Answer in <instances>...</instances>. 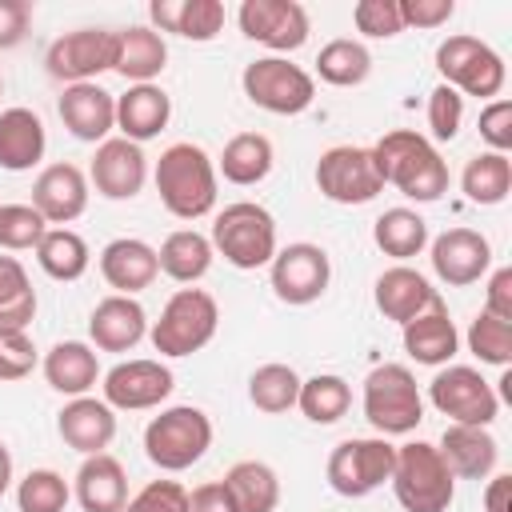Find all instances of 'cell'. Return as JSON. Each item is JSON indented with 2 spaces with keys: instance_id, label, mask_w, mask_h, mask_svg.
<instances>
[{
  "instance_id": "10",
  "label": "cell",
  "mask_w": 512,
  "mask_h": 512,
  "mask_svg": "<svg viewBox=\"0 0 512 512\" xmlns=\"http://www.w3.org/2000/svg\"><path fill=\"white\" fill-rule=\"evenodd\" d=\"M244 96L272 116H300L316 100V80L288 56H260L244 64Z\"/></svg>"
},
{
  "instance_id": "53",
  "label": "cell",
  "mask_w": 512,
  "mask_h": 512,
  "mask_svg": "<svg viewBox=\"0 0 512 512\" xmlns=\"http://www.w3.org/2000/svg\"><path fill=\"white\" fill-rule=\"evenodd\" d=\"M484 312L512 324V268H496L484 288Z\"/></svg>"
},
{
  "instance_id": "47",
  "label": "cell",
  "mask_w": 512,
  "mask_h": 512,
  "mask_svg": "<svg viewBox=\"0 0 512 512\" xmlns=\"http://www.w3.org/2000/svg\"><path fill=\"white\" fill-rule=\"evenodd\" d=\"M460 124H464V96L448 84H436L428 92V132H432V140H456Z\"/></svg>"
},
{
  "instance_id": "35",
  "label": "cell",
  "mask_w": 512,
  "mask_h": 512,
  "mask_svg": "<svg viewBox=\"0 0 512 512\" xmlns=\"http://www.w3.org/2000/svg\"><path fill=\"white\" fill-rule=\"evenodd\" d=\"M224 484L240 512H276L280 504V476L264 460H236L224 472Z\"/></svg>"
},
{
  "instance_id": "6",
  "label": "cell",
  "mask_w": 512,
  "mask_h": 512,
  "mask_svg": "<svg viewBox=\"0 0 512 512\" xmlns=\"http://www.w3.org/2000/svg\"><path fill=\"white\" fill-rule=\"evenodd\" d=\"M364 420L380 436H408L424 420V396L408 364H376L364 376Z\"/></svg>"
},
{
  "instance_id": "49",
  "label": "cell",
  "mask_w": 512,
  "mask_h": 512,
  "mask_svg": "<svg viewBox=\"0 0 512 512\" xmlns=\"http://www.w3.org/2000/svg\"><path fill=\"white\" fill-rule=\"evenodd\" d=\"M124 512H188V492L176 480H148L136 496H128Z\"/></svg>"
},
{
  "instance_id": "28",
  "label": "cell",
  "mask_w": 512,
  "mask_h": 512,
  "mask_svg": "<svg viewBox=\"0 0 512 512\" xmlns=\"http://www.w3.org/2000/svg\"><path fill=\"white\" fill-rule=\"evenodd\" d=\"M148 16L156 32H172L196 44H208L224 28V4L220 0H152Z\"/></svg>"
},
{
  "instance_id": "46",
  "label": "cell",
  "mask_w": 512,
  "mask_h": 512,
  "mask_svg": "<svg viewBox=\"0 0 512 512\" xmlns=\"http://www.w3.org/2000/svg\"><path fill=\"white\" fill-rule=\"evenodd\" d=\"M352 24H356V32H364V36H372V40H392V36L404 32L400 4H396V0H356Z\"/></svg>"
},
{
  "instance_id": "13",
  "label": "cell",
  "mask_w": 512,
  "mask_h": 512,
  "mask_svg": "<svg viewBox=\"0 0 512 512\" xmlns=\"http://www.w3.org/2000/svg\"><path fill=\"white\" fill-rule=\"evenodd\" d=\"M44 68L52 80L68 84H96L100 72L116 68V32L108 28H76L48 44Z\"/></svg>"
},
{
  "instance_id": "14",
  "label": "cell",
  "mask_w": 512,
  "mask_h": 512,
  "mask_svg": "<svg viewBox=\"0 0 512 512\" xmlns=\"http://www.w3.org/2000/svg\"><path fill=\"white\" fill-rule=\"evenodd\" d=\"M268 280H272V292L276 300L284 304H312L328 292V280H332V260L320 244H308V240H296L288 248H276L272 264H268Z\"/></svg>"
},
{
  "instance_id": "52",
  "label": "cell",
  "mask_w": 512,
  "mask_h": 512,
  "mask_svg": "<svg viewBox=\"0 0 512 512\" xmlns=\"http://www.w3.org/2000/svg\"><path fill=\"white\" fill-rule=\"evenodd\" d=\"M32 4L28 0H0V48H16L28 36Z\"/></svg>"
},
{
  "instance_id": "57",
  "label": "cell",
  "mask_w": 512,
  "mask_h": 512,
  "mask_svg": "<svg viewBox=\"0 0 512 512\" xmlns=\"http://www.w3.org/2000/svg\"><path fill=\"white\" fill-rule=\"evenodd\" d=\"M0 96H4V76H0Z\"/></svg>"
},
{
  "instance_id": "5",
  "label": "cell",
  "mask_w": 512,
  "mask_h": 512,
  "mask_svg": "<svg viewBox=\"0 0 512 512\" xmlns=\"http://www.w3.org/2000/svg\"><path fill=\"white\" fill-rule=\"evenodd\" d=\"M212 448V420L192 404H172L144 428V456L160 472H184Z\"/></svg>"
},
{
  "instance_id": "11",
  "label": "cell",
  "mask_w": 512,
  "mask_h": 512,
  "mask_svg": "<svg viewBox=\"0 0 512 512\" xmlns=\"http://www.w3.org/2000/svg\"><path fill=\"white\" fill-rule=\"evenodd\" d=\"M428 400L440 416H448L452 424H476L488 428L500 412V396L496 388L468 364H448L432 376L428 384Z\"/></svg>"
},
{
  "instance_id": "54",
  "label": "cell",
  "mask_w": 512,
  "mask_h": 512,
  "mask_svg": "<svg viewBox=\"0 0 512 512\" xmlns=\"http://www.w3.org/2000/svg\"><path fill=\"white\" fill-rule=\"evenodd\" d=\"M188 512H240L224 480H208L188 492Z\"/></svg>"
},
{
  "instance_id": "36",
  "label": "cell",
  "mask_w": 512,
  "mask_h": 512,
  "mask_svg": "<svg viewBox=\"0 0 512 512\" xmlns=\"http://www.w3.org/2000/svg\"><path fill=\"white\" fill-rule=\"evenodd\" d=\"M372 240H376V248L384 256H392V260L404 264V260H412V256H420L428 248V224L412 208H388V212L376 216Z\"/></svg>"
},
{
  "instance_id": "34",
  "label": "cell",
  "mask_w": 512,
  "mask_h": 512,
  "mask_svg": "<svg viewBox=\"0 0 512 512\" xmlns=\"http://www.w3.org/2000/svg\"><path fill=\"white\" fill-rule=\"evenodd\" d=\"M212 240L196 228H176L164 236V244L156 248V260H160V272L172 276L176 284H196L208 268H212Z\"/></svg>"
},
{
  "instance_id": "42",
  "label": "cell",
  "mask_w": 512,
  "mask_h": 512,
  "mask_svg": "<svg viewBox=\"0 0 512 512\" xmlns=\"http://www.w3.org/2000/svg\"><path fill=\"white\" fill-rule=\"evenodd\" d=\"M296 396H300V376L292 364H260L248 376V400L268 416L296 408Z\"/></svg>"
},
{
  "instance_id": "29",
  "label": "cell",
  "mask_w": 512,
  "mask_h": 512,
  "mask_svg": "<svg viewBox=\"0 0 512 512\" xmlns=\"http://www.w3.org/2000/svg\"><path fill=\"white\" fill-rule=\"evenodd\" d=\"M48 132L44 120L32 108H4L0 112V168L4 172H28L44 160Z\"/></svg>"
},
{
  "instance_id": "4",
  "label": "cell",
  "mask_w": 512,
  "mask_h": 512,
  "mask_svg": "<svg viewBox=\"0 0 512 512\" xmlns=\"http://www.w3.org/2000/svg\"><path fill=\"white\" fill-rule=\"evenodd\" d=\"M212 252H220L232 268L252 272L272 264L276 256V220L256 200H236L212 220Z\"/></svg>"
},
{
  "instance_id": "19",
  "label": "cell",
  "mask_w": 512,
  "mask_h": 512,
  "mask_svg": "<svg viewBox=\"0 0 512 512\" xmlns=\"http://www.w3.org/2000/svg\"><path fill=\"white\" fill-rule=\"evenodd\" d=\"M32 208L56 228L80 220L88 208V176L68 160L48 164L32 184Z\"/></svg>"
},
{
  "instance_id": "22",
  "label": "cell",
  "mask_w": 512,
  "mask_h": 512,
  "mask_svg": "<svg viewBox=\"0 0 512 512\" xmlns=\"http://www.w3.org/2000/svg\"><path fill=\"white\" fill-rule=\"evenodd\" d=\"M372 300H376V308H380L384 320H396L404 328L408 320H416L420 312H428L440 296H436V288L428 284L424 272H416L408 264H392V268H384L376 276Z\"/></svg>"
},
{
  "instance_id": "40",
  "label": "cell",
  "mask_w": 512,
  "mask_h": 512,
  "mask_svg": "<svg viewBox=\"0 0 512 512\" xmlns=\"http://www.w3.org/2000/svg\"><path fill=\"white\" fill-rule=\"evenodd\" d=\"M36 316V292L16 256H0V332H24Z\"/></svg>"
},
{
  "instance_id": "25",
  "label": "cell",
  "mask_w": 512,
  "mask_h": 512,
  "mask_svg": "<svg viewBox=\"0 0 512 512\" xmlns=\"http://www.w3.org/2000/svg\"><path fill=\"white\" fill-rule=\"evenodd\" d=\"M440 456L452 468L456 480H488L500 460V444L488 428L476 424H448L440 436Z\"/></svg>"
},
{
  "instance_id": "38",
  "label": "cell",
  "mask_w": 512,
  "mask_h": 512,
  "mask_svg": "<svg viewBox=\"0 0 512 512\" xmlns=\"http://www.w3.org/2000/svg\"><path fill=\"white\" fill-rule=\"evenodd\" d=\"M88 260H92L88 256V244L72 228H48L40 236V244H36V264L44 268V276L64 280V284L80 280L88 272Z\"/></svg>"
},
{
  "instance_id": "20",
  "label": "cell",
  "mask_w": 512,
  "mask_h": 512,
  "mask_svg": "<svg viewBox=\"0 0 512 512\" xmlns=\"http://www.w3.org/2000/svg\"><path fill=\"white\" fill-rule=\"evenodd\" d=\"M64 128L84 144H104L116 128V96L100 84H68L56 100Z\"/></svg>"
},
{
  "instance_id": "51",
  "label": "cell",
  "mask_w": 512,
  "mask_h": 512,
  "mask_svg": "<svg viewBox=\"0 0 512 512\" xmlns=\"http://www.w3.org/2000/svg\"><path fill=\"white\" fill-rule=\"evenodd\" d=\"M404 28H440L456 16V0H396Z\"/></svg>"
},
{
  "instance_id": "48",
  "label": "cell",
  "mask_w": 512,
  "mask_h": 512,
  "mask_svg": "<svg viewBox=\"0 0 512 512\" xmlns=\"http://www.w3.org/2000/svg\"><path fill=\"white\" fill-rule=\"evenodd\" d=\"M36 360L40 356H36L28 328L24 332H0V384H16V380L32 376Z\"/></svg>"
},
{
  "instance_id": "9",
  "label": "cell",
  "mask_w": 512,
  "mask_h": 512,
  "mask_svg": "<svg viewBox=\"0 0 512 512\" xmlns=\"http://www.w3.org/2000/svg\"><path fill=\"white\" fill-rule=\"evenodd\" d=\"M392 464L396 444H388V436H348L328 456V488L336 496L360 500L392 480Z\"/></svg>"
},
{
  "instance_id": "44",
  "label": "cell",
  "mask_w": 512,
  "mask_h": 512,
  "mask_svg": "<svg viewBox=\"0 0 512 512\" xmlns=\"http://www.w3.org/2000/svg\"><path fill=\"white\" fill-rule=\"evenodd\" d=\"M468 348L480 364H496V368H508L512 364V324L508 320H496L488 312H480L472 324H468Z\"/></svg>"
},
{
  "instance_id": "30",
  "label": "cell",
  "mask_w": 512,
  "mask_h": 512,
  "mask_svg": "<svg viewBox=\"0 0 512 512\" xmlns=\"http://www.w3.org/2000/svg\"><path fill=\"white\" fill-rule=\"evenodd\" d=\"M456 348H460V332H456V324H452L444 300H436L428 312H420L416 320L404 324V352H408L416 364L440 368V364H448V360L456 356Z\"/></svg>"
},
{
  "instance_id": "55",
  "label": "cell",
  "mask_w": 512,
  "mask_h": 512,
  "mask_svg": "<svg viewBox=\"0 0 512 512\" xmlns=\"http://www.w3.org/2000/svg\"><path fill=\"white\" fill-rule=\"evenodd\" d=\"M484 512H512V476L492 472L484 488Z\"/></svg>"
},
{
  "instance_id": "26",
  "label": "cell",
  "mask_w": 512,
  "mask_h": 512,
  "mask_svg": "<svg viewBox=\"0 0 512 512\" xmlns=\"http://www.w3.org/2000/svg\"><path fill=\"white\" fill-rule=\"evenodd\" d=\"M72 496L80 500L84 512H124V504H128V472H124V464L112 452L84 456V464L76 468Z\"/></svg>"
},
{
  "instance_id": "23",
  "label": "cell",
  "mask_w": 512,
  "mask_h": 512,
  "mask_svg": "<svg viewBox=\"0 0 512 512\" xmlns=\"http://www.w3.org/2000/svg\"><path fill=\"white\" fill-rule=\"evenodd\" d=\"M56 432L72 452L96 456L116 440V412L96 396H72L56 416Z\"/></svg>"
},
{
  "instance_id": "45",
  "label": "cell",
  "mask_w": 512,
  "mask_h": 512,
  "mask_svg": "<svg viewBox=\"0 0 512 512\" xmlns=\"http://www.w3.org/2000/svg\"><path fill=\"white\" fill-rule=\"evenodd\" d=\"M44 232H48V220L32 204H0V248L4 252H24V248L36 252Z\"/></svg>"
},
{
  "instance_id": "24",
  "label": "cell",
  "mask_w": 512,
  "mask_h": 512,
  "mask_svg": "<svg viewBox=\"0 0 512 512\" xmlns=\"http://www.w3.org/2000/svg\"><path fill=\"white\" fill-rule=\"evenodd\" d=\"M100 276L108 288H116V296H136L160 276L156 248L136 236H116L100 252Z\"/></svg>"
},
{
  "instance_id": "15",
  "label": "cell",
  "mask_w": 512,
  "mask_h": 512,
  "mask_svg": "<svg viewBox=\"0 0 512 512\" xmlns=\"http://www.w3.org/2000/svg\"><path fill=\"white\" fill-rule=\"evenodd\" d=\"M104 404L116 412H144V408H156L172 396L176 380H172V368L160 364V360H120L116 368L104 372Z\"/></svg>"
},
{
  "instance_id": "37",
  "label": "cell",
  "mask_w": 512,
  "mask_h": 512,
  "mask_svg": "<svg viewBox=\"0 0 512 512\" xmlns=\"http://www.w3.org/2000/svg\"><path fill=\"white\" fill-rule=\"evenodd\" d=\"M460 188H464V196L472 204H484V208L504 204L508 192H512V160L504 152H480V156H472L464 164V172H460Z\"/></svg>"
},
{
  "instance_id": "3",
  "label": "cell",
  "mask_w": 512,
  "mask_h": 512,
  "mask_svg": "<svg viewBox=\"0 0 512 512\" xmlns=\"http://www.w3.org/2000/svg\"><path fill=\"white\" fill-rule=\"evenodd\" d=\"M388 484L404 512H448V504L456 500V476L444 464L440 448L428 440H408L396 448Z\"/></svg>"
},
{
  "instance_id": "17",
  "label": "cell",
  "mask_w": 512,
  "mask_h": 512,
  "mask_svg": "<svg viewBox=\"0 0 512 512\" xmlns=\"http://www.w3.org/2000/svg\"><path fill=\"white\" fill-rule=\"evenodd\" d=\"M88 180L96 184V192L104 200H132V196H140V188L148 180V156L140 144H132L124 136H108L104 144H96Z\"/></svg>"
},
{
  "instance_id": "41",
  "label": "cell",
  "mask_w": 512,
  "mask_h": 512,
  "mask_svg": "<svg viewBox=\"0 0 512 512\" xmlns=\"http://www.w3.org/2000/svg\"><path fill=\"white\" fill-rule=\"evenodd\" d=\"M316 72H320V80L332 84V88H356V84H364L368 72H372V52H368L360 40H348V36L328 40V44L320 48V56H316Z\"/></svg>"
},
{
  "instance_id": "2",
  "label": "cell",
  "mask_w": 512,
  "mask_h": 512,
  "mask_svg": "<svg viewBox=\"0 0 512 512\" xmlns=\"http://www.w3.org/2000/svg\"><path fill=\"white\" fill-rule=\"evenodd\" d=\"M152 180H156L160 204L176 220H200V216H208L216 208V164L192 140L168 144L160 152V160H156Z\"/></svg>"
},
{
  "instance_id": "31",
  "label": "cell",
  "mask_w": 512,
  "mask_h": 512,
  "mask_svg": "<svg viewBox=\"0 0 512 512\" xmlns=\"http://www.w3.org/2000/svg\"><path fill=\"white\" fill-rule=\"evenodd\" d=\"M44 380L60 396H88V388L100 380V356L84 340H60L44 356Z\"/></svg>"
},
{
  "instance_id": "56",
  "label": "cell",
  "mask_w": 512,
  "mask_h": 512,
  "mask_svg": "<svg viewBox=\"0 0 512 512\" xmlns=\"http://www.w3.org/2000/svg\"><path fill=\"white\" fill-rule=\"evenodd\" d=\"M12 488V452H8V444L0 440V496Z\"/></svg>"
},
{
  "instance_id": "43",
  "label": "cell",
  "mask_w": 512,
  "mask_h": 512,
  "mask_svg": "<svg viewBox=\"0 0 512 512\" xmlns=\"http://www.w3.org/2000/svg\"><path fill=\"white\" fill-rule=\"evenodd\" d=\"M72 500V488L60 472L52 468H32L20 484H16V508L20 512H64Z\"/></svg>"
},
{
  "instance_id": "18",
  "label": "cell",
  "mask_w": 512,
  "mask_h": 512,
  "mask_svg": "<svg viewBox=\"0 0 512 512\" xmlns=\"http://www.w3.org/2000/svg\"><path fill=\"white\" fill-rule=\"evenodd\" d=\"M492 268V244L476 228H448L432 240V272L448 288H468Z\"/></svg>"
},
{
  "instance_id": "33",
  "label": "cell",
  "mask_w": 512,
  "mask_h": 512,
  "mask_svg": "<svg viewBox=\"0 0 512 512\" xmlns=\"http://www.w3.org/2000/svg\"><path fill=\"white\" fill-rule=\"evenodd\" d=\"M272 160H276V152H272V140L264 132H236L224 144V152L216 160V172L228 184L248 188V184H260L272 172Z\"/></svg>"
},
{
  "instance_id": "32",
  "label": "cell",
  "mask_w": 512,
  "mask_h": 512,
  "mask_svg": "<svg viewBox=\"0 0 512 512\" xmlns=\"http://www.w3.org/2000/svg\"><path fill=\"white\" fill-rule=\"evenodd\" d=\"M168 64V44L156 28L148 24H132L124 32H116V68L128 84H152Z\"/></svg>"
},
{
  "instance_id": "8",
  "label": "cell",
  "mask_w": 512,
  "mask_h": 512,
  "mask_svg": "<svg viewBox=\"0 0 512 512\" xmlns=\"http://www.w3.org/2000/svg\"><path fill=\"white\" fill-rule=\"evenodd\" d=\"M220 324V308L204 288H180L168 296L160 320L148 328L152 348L160 356H192L200 352Z\"/></svg>"
},
{
  "instance_id": "39",
  "label": "cell",
  "mask_w": 512,
  "mask_h": 512,
  "mask_svg": "<svg viewBox=\"0 0 512 512\" xmlns=\"http://www.w3.org/2000/svg\"><path fill=\"white\" fill-rule=\"evenodd\" d=\"M296 408H300L312 424H336V420L352 408V388H348V380L336 376V372H316V376L300 380Z\"/></svg>"
},
{
  "instance_id": "21",
  "label": "cell",
  "mask_w": 512,
  "mask_h": 512,
  "mask_svg": "<svg viewBox=\"0 0 512 512\" xmlns=\"http://www.w3.org/2000/svg\"><path fill=\"white\" fill-rule=\"evenodd\" d=\"M88 336H92V348H100V352H132L148 336V312L140 308L136 296L112 292L92 308Z\"/></svg>"
},
{
  "instance_id": "12",
  "label": "cell",
  "mask_w": 512,
  "mask_h": 512,
  "mask_svg": "<svg viewBox=\"0 0 512 512\" xmlns=\"http://www.w3.org/2000/svg\"><path fill=\"white\" fill-rule=\"evenodd\" d=\"M316 188L332 204H368V200H376L384 192V180H380L372 148L336 144V148L320 152V160H316Z\"/></svg>"
},
{
  "instance_id": "1",
  "label": "cell",
  "mask_w": 512,
  "mask_h": 512,
  "mask_svg": "<svg viewBox=\"0 0 512 512\" xmlns=\"http://www.w3.org/2000/svg\"><path fill=\"white\" fill-rule=\"evenodd\" d=\"M372 156H376V168H380V180L400 188L408 200L416 204H432L448 192V164L444 156L436 152V144L412 128H392L384 132L376 144H372Z\"/></svg>"
},
{
  "instance_id": "7",
  "label": "cell",
  "mask_w": 512,
  "mask_h": 512,
  "mask_svg": "<svg viewBox=\"0 0 512 512\" xmlns=\"http://www.w3.org/2000/svg\"><path fill=\"white\" fill-rule=\"evenodd\" d=\"M436 72L444 76L440 84L456 88L460 96H480V100L500 96V88L508 80L504 56L492 44H484L480 36H464V32L436 44Z\"/></svg>"
},
{
  "instance_id": "50",
  "label": "cell",
  "mask_w": 512,
  "mask_h": 512,
  "mask_svg": "<svg viewBox=\"0 0 512 512\" xmlns=\"http://www.w3.org/2000/svg\"><path fill=\"white\" fill-rule=\"evenodd\" d=\"M480 140L488 144V152H504L512 148V100H492L480 108Z\"/></svg>"
},
{
  "instance_id": "27",
  "label": "cell",
  "mask_w": 512,
  "mask_h": 512,
  "mask_svg": "<svg viewBox=\"0 0 512 512\" xmlns=\"http://www.w3.org/2000/svg\"><path fill=\"white\" fill-rule=\"evenodd\" d=\"M168 120H172V96L160 84H128V92L116 96V128L132 144L160 136Z\"/></svg>"
},
{
  "instance_id": "16",
  "label": "cell",
  "mask_w": 512,
  "mask_h": 512,
  "mask_svg": "<svg viewBox=\"0 0 512 512\" xmlns=\"http://www.w3.org/2000/svg\"><path fill=\"white\" fill-rule=\"evenodd\" d=\"M236 20L248 40L272 52H296L308 40V12L296 0H244Z\"/></svg>"
}]
</instances>
